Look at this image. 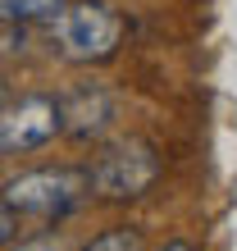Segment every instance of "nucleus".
I'll list each match as a JSON object with an SVG mask.
<instances>
[{"label":"nucleus","instance_id":"nucleus-3","mask_svg":"<svg viewBox=\"0 0 237 251\" xmlns=\"http://www.w3.org/2000/svg\"><path fill=\"white\" fill-rule=\"evenodd\" d=\"M87 178H92L96 197L105 201H137L160 178V155L146 142H118L87 169Z\"/></svg>","mask_w":237,"mask_h":251},{"label":"nucleus","instance_id":"nucleus-11","mask_svg":"<svg viewBox=\"0 0 237 251\" xmlns=\"http://www.w3.org/2000/svg\"><path fill=\"white\" fill-rule=\"evenodd\" d=\"M0 105H5V82H0Z\"/></svg>","mask_w":237,"mask_h":251},{"label":"nucleus","instance_id":"nucleus-7","mask_svg":"<svg viewBox=\"0 0 237 251\" xmlns=\"http://www.w3.org/2000/svg\"><path fill=\"white\" fill-rule=\"evenodd\" d=\"M87 251H142V233L137 228H110V233H100Z\"/></svg>","mask_w":237,"mask_h":251},{"label":"nucleus","instance_id":"nucleus-1","mask_svg":"<svg viewBox=\"0 0 237 251\" xmlns=\"http://www.w3.org/2000/svg\"><path fill=\"white\" fill-rule=\"evenodd\" d=\"M55 41L73 64H105L118 55L123 41V14L105 0H64L55 14Z\"/></svg>","mask_w":237,"mask_h":251},{"label":"nucleus","instance_id":"nucleus-9","mask_svg":"<svg viewBox=\"0 0 237 251\" xmlns=\"http://www.w3.org/2000/svg\"><path fill=\"white\" fill-rule=\"evenodd\" d=\"M19 251H64L55 238H37V242H27V247H19Z\"/></svg>","mask_w":237,"mask_h":251},{"label":"nucleus","instance_id":"nucleus-2","mask_svg":"<svg viewBox=\"0 0 237 251\" xmlns=\"http://www.w3.org/2000/svg\"><path fill=\"white\" fill-rule=\"evenodd\" d=\"M92 197L87 169H32L5 187V201L19 215H69Z\"/></svg>","mask_w":237,"mask_h":251},{"label":"nucleus","instance_id":"nucleus-8","mask_svg":"<svg viewBox=\"0 0 237 251\" xmlns=\"http://www.w3.org/2000/svg\"><path fill=\"white\" fill-rule=\"evenodd\" d=\"M14 233H19V210H14V205L0 197V247L14 242Z\"/></svg>","mask_w":237,"mask_h":251},{"label":"nucleus","instance_id":"nucleus-10","mask_svg":"<svg viewBox=\"0 0 237 251\" xmlns=\"http://www.w3.org/2000/svg\"><path fill=\"white\" fill-rule=\"evenodd\" d=\"M160 251H196L191 242H169V247H160Z\"/></svg>","mask_w":237,"mask_h":251},{"label":"nucleus","instance_id":"nucleus-4","mask_svg":"<svg viewBox=\"0 0 237 251\" xmlns=\"http://www.w3.org/2000/svg\"><path fill=\"white\" fill-rule=\"evenodd\" d=\"M59 132V100L55 96H23L0 105V151H37Z\"/></svg>","mask_w":237,"mask_h":251},{"label":"nucleus","instance_id":"nucleus-5","mask_svg":"<svg viewBox=\"0 0 237 251\" xmlns=\"http://www.w3.org/2000/svg\"><path fill=\"white\" fill-rule=\"evenodd\" d=\"M110 119H114V100L105 92H78L59 105V132H73V137H96V132H105Z\"/></svg>","mask_w":237,"mask_h":251},{"label":"nucleus","instance_id":"nucleus-6","mask_svg":"<svg viewBox=\"0 0 237 251\" xmlns=\"http://www.w3.org/2000/svg\"><path fill=\"white\" fill-rule=\"evenodd\" d=\"M64 9V0H0V23L19 27V23H50Z\"/></svg>","mask_w":237,"mask_h":251}]
</instances>
